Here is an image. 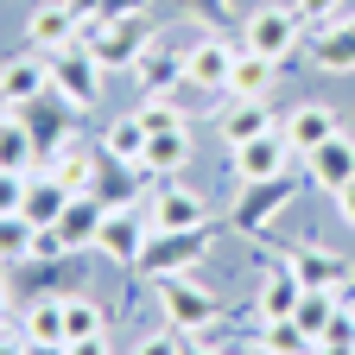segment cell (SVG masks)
<instances>
[{
	"mask_svg": "<svg viewBox=\"0 0 355 355\" xmlns=\"http://www.w3.org/2000/svg\"><path fill=\"white\" fill-rule=\"evenodd\" d=\"M51 64V96H64L70 108H89L102 96V64L83 51V44H64V51H44Z\"/></svg>",
	"mask_w": 355,
	"mask_h": 355,
	"instance_id": "cell-1",
	"label": "cell"
},
{
	"mask_svg": "<svg viewBox=\"0 0 355 355\" xmlns=\"http://www.w3.org/2000/svg\"><path fill=\"white\" fill-rule=\"evenodd\" d=\"M76 44H83L102 70H114V64H133V58L146 51V32H140V13H114L108 26H96V32L76 38Z\"/></svg>",
	"mask_w": 355,
	"mask_h": 355,
	"instance_id": "cell-2",
	"label": "cell"
},
{
	"mask_svg": "<svg viewBox=\"0 0 355 355\" xmlns=\"http://www.w3.org/2000/svg\"><path fill=\"white\" fill-rule=\"evenodd\" d=\"M286 159H292V140H286V127H273V133H260V140H241L229 171L241 178V184H273V178L286 171Z\"/></svg>",
	"mask_w": 355,
	"mask_h": 355,
	"instance_id": "cell-3",
	"label": "cell"
},
{
	"mask_svg": "<svg viewBox=\"0 0 355 355\" xmlns=\"http://www.w3.org/2000/svg\"><path fill=\"white\" fill-rule=\"evenodd\" d=\"M159 311H165V324H171V330H184V336H197V330L216 324V298H209L203 286H191V279H165Z\"/></svg>",
	"mask_w": 355,
	"mask_h": 355,
	"instance_id": "cell-4",
	"label": "cell"
},
{
	"mask_svg": "<svg viewBox=\"0 0 355 355\" xmlns=\"http://www.w3.org/2000/svg\"><path fill=\"white\" fill-rule=\"evenodd\" d=\"M298 26H304L298 7H254L241 44H248V51H260V58H286V51H292V38H298Z\"/></svg>",
	"mask_w": 355,
	"mask_h": 355,
	"instance_id": "cell-5",
	"label": "cell"
},
{
	"mask_svg": "<svg viewBox=\"0 0 355 355\" xmlns=\"http://www.w3.org/2000/svg\"><path fill=\"white\" fill-rule=\"evenodd\" d=\"M102 216H108V209H102L96 197H89V191H83V197H70V209L58 216V229L44 235V241H51L44 254H76V248H96V235H102Z\"/></svg>",
	"mask_w": 355,
	"mask_h": 355,
	"instance_id": "cell-6",
	"label": "cell"
},
{
	"mask_svg": "<svg viewBox=\"0 0 355 355\" xmlns=\"http://www.w3.org/2000/svg\"><path fill=\"white\" fill-rule=\"evenodd\" d=\"M235 51H241V44H229V38H197L191 51H184V76H191L197 89H229Z\"/></svg>",
	"mask_w": 355,
	"mask_h": 355,
	"instance_id": "cell-7",
	"label": "cell"
},
{
	"mask_svg": "<svg viewBox=\"0 0 355 355\" xmlns=\"http://www.w3.org/2000/svg\"><path fill=\"white\" fill-rule=\"evenodd\" d=\"M216 133H222V146H241V140H260V133H273L266 96H235L229 108L216 114Z\"/></svg>",
	"mask_w": 355,
	"mask_h": 355,
	"instance_id": "cell-8",
	"label": "cell"
},
{
	"mask_svg": "<svg viewBox=\"0 0 355 355\" xmlns=\"http://www.w3.org/2000/svg\"><path fill=\"white\" fill-rule=\"evenodd\" d=\"M203 222H209V203L191 184H165L153 197V229H203Z\"/></svg>",
	"mask_w": 355,
	"mask_h": 355,
	"instance_id": "cell-9",
	"label": "cell"
},
{
	"mask_svg": "<svg viewBox=\"0 0 355 355\" xmlns=\"http://www.w3.org/2000/svg\"><path fill=\"white\" fill-rule=\"evenodd\" d=\"M0 96H7L13 108H26L32 96H51V64H44V51H32V58H13V64H0Z\"/></svg>",
	"mask_w": 355,
	"mask_h": 355,
	"instance_id": "cell-10",
	"label": "cell"
},
{
	"mask_svg": "<svg viewBox=\"0 0 355 355\" xmlns=\"http://www.w3.org/2000/svg\"><path fill=\"white\" fill-rule=\"evenodd\" d=\"M76 26H83V13L70 7V0H58V7H38V13L26 19V38L38 44V51H64V44H76V38H83Z\"/></svg>",
	"mask_w": 355,
	"mask_h": 355,
	"instance_id": "cell-11",
	"label": "cell"
},
{
	"mask_svg": "<svg viewBox=\"0 0 355 355\" xmlns=\"http://www.w3.org/2000/svg\"><path fill=\"white\" fill-rule=\"evenodd\" d=\"M336 133H343V127H336V114H330L324 102H304V108H292V121H286V140H292V153H304V159L318 153L324 140H336Z\"/></svg>",
	"mask_w": 355,
	"mask_h": 355,
	"instance_id": "cell-12",
	"label": "cell"
},
{
	"mask_svg": "<svg viewBox=\"0 0 355 355\" xmlns=\"http://www.w3.org/2000/svg\"><path fill=\"white\" fill-rule=\"evenodd\" d=\"M96 248H102L108 260H121V266H140V248H146V241H140V216H133V209H108Z\"/></svg>",
	"mask_w": 355,
	"mask_h": 355,
	"instance_id": "cell-13",
	"label": "cell"
},
{
	"mask_svg": "<svg viewBox=\"0 0 355 355\" xmlns=\"http://www.w3.org/2000/svg\"><path fill=\"white\" fill-rule=\"evenodd\" d=\"M203 254V229H159L153 248H140V273H165L178 260H197Z\"/></svg>",
	"mask_w": 355,
	"mask_h": 355,
	"instance_id": "cell-14",
	"label": "cell"
},
{
	"mask_svg": "<svg viewBox=\"0 0 355 355\" xmlns=\"http://www.w3.org/2000/svg\"><path fill=\"white\" fill-rule=\"evenodd\" d=\"M70 197H76V191H64V184H58V178H51V171H44V178H32V197H26V209H19V216L32 222V229H38V235H51V229H58V216L70 209Z\"/></svg>",
	"mask_w": 355,
	"mask_h": 355,
	"instance_id": "cell-15",
	"label": "cell"
},
{
	"mask_svg": "<svg viewBox=\"0 0 355 355\" xmlns=\"http://www.w3.org/2000/svg\"><path fill=\"white\" fill-rule=\"evenodd\" d=\"M184 165H191V127L146 133V159H140V171H159V178H171V171H184Z\"/></svg>",
	"mask_w": 355,
	"mask_h": 355,
	"instance_id": "cell-16",
	"label": "cell"
},
{
	"mask_svg": "<svg viewBox=\"0 0 355 355\" xmlns=\"http://www.w3.org/2000/svg\"><path fill=\"white\" fill-rule=\"evenodd\" d=\"M311 178H318V184L336 197L349 178H355V140H343V133H336V140H324L318 153H311Z\"/></svg>",
	"mask_w": 355,
	"mask_h": 355,
	"instance_id": "cell-17",
	"label": "cell"
},
{
	"mask_svg": "<svg viewBox=\"0 0 355 355\" xmlns=\"http://www.w3.org/2000/svg\"><path fill=\"white\" fill-rule=\"evenodd\" d=\"M51 178H58V184L64 191H89V184H96V153H89L83 140H64V146H51Z\"/></svg>",
	"mask_w": 355,
	"mask_h": 355,
	"instance_id": "cell-18",
	"label": "cell"
},
{
	"mask_svg": "<svg viewBox=\"0 0 355 355\" xmlns=\"http://www.w3.org/2000/svg\"><path fill=\"white\" fill-rule=\"evenodd\" d=\"M26 343H32V349L70 343V336H64V292H58V298H38V304L26 311Z\"/></svg>",
	"mask_w": 355,
	"mask_h": 355,
	"instance_id": "cell-19",
	"label": "cell"
},
{
	"mask_svg": "<svg viewBox=\"0 0 355 355\" xmlns=\"http://www.w3.org/2000/svg\"><path fill=\"white\" fill-rule=\"evenodd\" d=\"M273 76H279V58H260V51H235V76H229V89L235 96H266L273 89Z\"/></svg>",
	"mask_w": 355,
	"mask_h": 355,
	"instance_id": "cell-20",
	"label": "cell"
},
{
	"mask_svg": "<svg viewBox=\"0 0 355 355\" xmlns=\"http://www.w3.org/2000/svg\"><path fill=\"white\" fill-rule=\"evenodd\" d=\"M298 298H304V279L286 266V273H273V279L260 286V318H266V324H273V318H292Z\"/></svg>",
	"mask_w": 355,
	"mask_h": 355,
	"instance_id": "cell-21",
	"label": "cell"
},
{
	"mask_svg": "<svg viewBox=\"0 0 355 355\" xmlns=\"http://www.w3.org/2000/svg\"><path fill=\"white\" fill-rule=\"evenodd\" d=\"M260 343H266V355H311V349H318V336H311L298 318H273L260 330Z\"/></svg>",
	"mask_w": 355,
	"mask_h": 355,
	"instance_id": "cell-22",
	"label": "cell"
},
{
	"mask_svg": "<svg viewBox=\"0 0 355 355\" xmlns=\"http://www.w3.org/2000/svg\"><path fill=\"white\" fill-rule=\"evenodd\" d=\"M0 165L7 171H32V127L13 121V114H0Z\"/></svg>",
	"mask_w": 355,
	"mask_h": 355,
	"instance_id": "cell-23",
	"label": "cell"
},
{
	"mask_svg": "<svg viewBox=\"0 0 355 355\" xmlns=\"http://www.w3.org/2000/svg\"><path fill=\"white\" fill-rule=\"evenodd\" d=\"M64 336L83 343V336H102V304L83 298V292H64Z\"/></svg>",
	"mask_w": 355,
	"mask_h": 355,
	"instance_id": "cell-24",
	"label": "cell"
},
{
	"mask_svg": "<svg viewBox=\"0 0 355 355\" xmlns=\"http://www.w3.org/2000/svg\"><path fill=\"white\" fill-rule=\"evenodd\" d=\"M336 311H343V304H336V298H330L324 286H304V298H298V311H292V318H298V324H304L311 336H324V330L336 324Z\"/></svg>",
	"mask_w": 355,
	"mask_h": 355,
	"instance_id": "cell-25",
	"label": "cell"
},
{
	"mask_svg": "<svg viewBox=\"0 0 355 355\" xmlns=\"http://www.w3.org/2000/svg\"><path fill=\"white\" fill-rule=\"evenodd\" d=\"M114 159H127V165H140L146 159V127H140V114H121L114 127H108V140H102Z\"/></svg>",
	"mask_w": 355,
	"mask_h": 355,
	"instance_id": "cell-26",
	"label": "cell"
},
{
	"mask_svg": "<svg viewBox=\"0 0 355 355\" xmlns=\"http://www.w3.org/2000/svg\"><path fill=\"white\" fill-rule=\"evenodd\" d=\"M38 229L26 216H0V260H26V254H38Z\"/></svg>",
	"mask_w": 355,
	"mask_h": 355,
	"instance_id": "cell-27",
	"label": "cell"
},
{
	"mask_svg": "<svg viewBox=\"0 0 355 355\" xmlns=\"http://www.w3.org/2000/svg\"><path fill=\"white\" fill-rule=\"evenodd\" d=\"M318 64L324 70H355V26H336L318 38Z\"/></svg>",
	"mask_w": 355,
	"mask_h": 355,
	"instance_id": "cell-28",
	"label": "cell"
},
{
	"mask_svg": "<svg viewBox=\"0 0 355 355\" xmlns=\"http://www.w3.org/2000/svg\"><path fill=\"white\" fill-rule=\"evenodd\" d=\"M26 197H32V171H7L0 165V216H19Z\"/></svg>",
	"mask_w": 355,
	"mask_h": 355,
	"instance_id": "cell-29",
	"label": "cell"
},
{
	"mask_svg": "<svg viewBox=\"0 0 355 355\" xmlns=\"http://www.w3.org/2000/svg\"><path fill=\"white\" fill-rule=\"evenodd\" d=\"M133 114H140V127H146V133H165V127H184V108H178V96H171V102H140Z\"/></svg>",
	"mask_w": 355,
	"mask_h": 355,
	"instance_id": "cell-30",
	"label": "cell"
},
{
	"mask_svg": "<svg viewBox=\"0 0 355 355\" xmlns=\"http://www.w3.org/2000/svg\"><path fill=\"white\" fill-rule=\"evenodd\" d=\"M133 355H184V330H153L133 343Z\"/></svg>",
	"mask_w": 355,
	"mask_h": 355,
	"instance_id": "cell-31",
	"label": "cell"
},
{
	"mask_svg": "<svg viewBox=\"0 0 355 355\" xmlns=\"http://www.w3.org/2000/svg\"><path fill=\"white\" fill-rule=\"evenodd\" d=\"M292 7H298V19H336L343 0H292Z\"/></svg>",
	"mask_w": 355,
	"mask_h": 355,
	"instance_id": "cell-32",
	"label": "cell"
},
{
	"mask_svg": "<svg viewBox=\"0 0 355 355\" xmlns=\"http://www.w3.org/2000/svg\"><path fill=\"white\" fill-rule=\"evenodd\" d=\"M64 355H108V336H83V343H64Z\"/></svg>",
	"mask_w": 355,
	"mask_h": 355,
	"instance_id": "cell-33",
	"label": "cell"
},
{
	"mask_svg": "<svg viewBox=\"0 0 355 355\" xmlns=\"http://www.w3.org/2000/svg\"><path fill=\"white\" fill-rule=\"evenodd\" d=\"M336 209H343V222H349V229H355V178H349V184L336 191Z\"/></svg>",
	"mask_w": 355,
	"mask_h": 355,
	"instance_id": "cell-34",
	"label": "cell"
},
{
	"mask_svg": "<svg viewBox=\"0 0 355 355\" xmlns=\"http://www.w3.org/2000/svg\"><path fill=\"white\" fill-rule=\"evenodd\" d=\"M311 355H355V343H336V336H318V349Z\"/></svg>",
	"mask_w": 355,
	"mask_h": 355,
	"instance_id": "cell-35",
	"label": "cell"
},
{
	"mask_svg": "<svg viewBox=\"0 0 355 355\" xmlns=\"http://www.w3.org/2000/svg\"><path fill=\"white\" fill-rule=\"evenodd\" d=\"M0 355H32V343H13V336H0Z\"/></svg>",
	"mask_w": 355,
	"mask_h": 355,
	"instance_id": "cell-36",
	"label": "cell"
},
{
	"mask_svg": "<svg viewBox=\"0 0 355 355\" xmlns=\"http://www.w3.org/2000/svg\"><path fill=\"white\" fill-rule=\"evenodd\" d=\"M184 355H222V349H209V343H197V336H184Z\"/></svg>",
	"mask_w": 355,
	"mask_h": 355,
	"instance_id": "cell-37",
	"label": "cell"
},
{
	"mask_svg": "<svg viewBox=\"0 0 355 355\" xmlns=\"http://www.w3.org/2000/svg\"><path fill=\"white\" fill-rule=\"evenodd\" d=\"M114 7H121V13H133V7H146V0H114Z\"/></svg>",
	"mask_w": 355,
	"mask_h": 355,
	"instance_id": "cell-38",
	"label": "cell"
},
{
	"mask_svg": "<svg viewBox=\"0 0 355 355\" xmlns=\"http://www.w3.org/2000/svg\"><path fill=\"white\" fill-rule=\"evenodd\" d=\"M0 324H7V286H0Z\"/></svg>",
	"mask_w": 355,
	"mask_h": 355,
	"instance_id": "cell-39",
	"label": "cell"
}]
</instances>
